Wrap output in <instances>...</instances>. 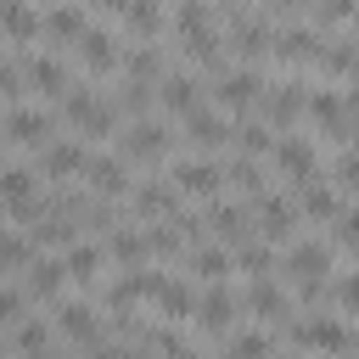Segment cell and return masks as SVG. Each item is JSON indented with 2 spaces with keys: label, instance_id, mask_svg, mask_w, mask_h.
I'll use <instances>...</instances> for the list:
<instances>
[{
  "label": "cell",
  "instance_id": "b9f144b4",
  "mask_svg": "<svg viewBox=\"0 0 359 359\" xmlns=\"http://www.w3.org/2000/svg\"><path fill=\"white\" fill-rule=\"evenodd\" d=\"M146 79H129V90H123V112H146Z\"/></svg>",
  "mask_w": 359,
  "mask_h": 359
},
{
  "label": "cell",
  "instance_id": "d6a6232c",
  "mask_svg": "<svg viewBox=\"0 0 359 359\" xmlns=\"http://www.w3.org/2000/svg\"><path fill=\"white\" fill-rule=\"evenodd\" d=\"M151 247H157L163 258H174V252L185 247V230H174V219H168V224H157V230H151Z\"/></svg>",
  "mask_w": 359,
  "mask_h": 359
},
{
  "label": "cell",
  "instance_id": "7c38bea8",
  "mask_svg": "<svg viewBox=\"0 0 359 359\" xmlns=\"http://www.w3.org/2000/svg\"><path fill=\"white\" fill-rule=\"evenodd\" d=\"M6 135L22 140V146H45V140H50V123H45L39 112H11V118H6Z\"/></svg>",
  "mask_w": 359,
  "mask_h": 359
},
{
  "label": "cell",
  "instance_id": "83f0119b",
  "mask_svg": "<svg viewBox=\"0 0 359 359\" xmlns=\"http://www.w3.org/2000/svg\"><path fill=\"white\" fill-rule=\"evenodd\" d=\"M67 275H73V280H95V275H101V252H95V247H73V252H67Z\"/></svg>",
  "mask_w": 359,
  "mask_h": 359
},
{
  "label": "cell",
  "instance_id": "f546056e",
  "mask_svg": "<svg viewBox=\"0 0 359 359\" xmlns=\"http://www.w3.org/2000/svg\"><path fill=\"white\" fill-rule=\"evenodd\" d=\"M62 325H67L79 342H95V314H90L84 303H67V309H62Z\"/></svg>",
  "mask_w": 359,
  "mask_h": 359
},
{
  "label": "cell",
  "instance_id": "f907efd6",
  "mask_svg": "<svg viewBox=\"0 0 359 359\" xmlns=\"http://www.w3.org/2000/svg\"><path fill=\"white\" fill-rule=\"evenodd\" d=\"M275 11H303V0H275Z\"/></svg>",
  "mask_w": 359,
  "mask_h": 359
},
{
  "label": "cell",
  "instance_id": "5bb4252c",
  "mask_svg": "<svg viewBox=\"0 0 359 359\" xmlns=\"http://www.w3.org/2000/svg\"><path fill=\"white\" fill-rule=\"evenodd\" d=\"M247 303H252V314H258L264 325H269V320H286V309H292V303H286V292H275L264 275H258V286H252V297H247Z\"/></svg>",
  "mask_w": 359,
  "mask_h": 359
},
{
  "label": "cell",
  "instance_id": "ffe728a7",
  "mask_svg": "<svg viewBox=\"0 0 359 359\" xmlns=\"http://www.w3.org/2000/svg\"><path fill=\"white\" fill-rule=\"evenodd\" d=\"M174 208V185H163V180H151V185H140L135 191V213H146V219H157V213H168Z\"/></svg>",
  "mask_w": 359,
  "mask_h": 359
},
{
  "label": "cell",
  "instance_id": "30bf717a",
  "mask_svg": "<svg viewBox=\"0 0 359 359\" xmlns=\"http://www.w3.org/2000/svg\"><path fill=\"white\" fill-rule=\"evenodd\" d=\"M84 180H90V185H95L101 196H118V191L129 185V180H123V163H118V157H90V163H84Z\"/></svg>",
  "mask_w": 359,
  "mask_h": 359
},
{
  "label": "cell",
  "instance_id": "9a60e30c",
  "mask_svg": "<svg viewBox=\"0 0 359 359\" xmlns=\"http://www.w3.org/2000/svg\"><path fill=\"white\" fill-rule=\"evenodd\" d=\"M258 230H264L269 247L286 241V236H292V208H286V202H264V208H258Z\"/></svg>",
  "mask_w": 359,
  "mask_h": 359
},
{
  "label": "cell",
  "instance_id": "f35d334b",
  "mask_svg": "<svg viewBox=\"0 0 359 359\" xmlns=\"http://www.w3.org/2000/svg\"><path fill=\"white\" fill-rule=\"evenodd\" d=\"M325 67H331V73H353V67H359V50H353V45H337V50H325Z\"/></svg>",
  "mask_w": 359,
  "mask_h": 359
},
{
  "label": "cell",
  "instance_id": "ba28073f",
  "mask_svg": "<svg viewBox=\"0 0 359 359\" xmlns=\"http://www.w3.org/2000/svg\"><path fill=\"white\" fill-rule=\"evenodd\" d=\"M28 84L45 90V95H67V67H62L56 56H34V62H28Z\"/></svg>",
  "mask_w": 359,
  "mask_h": 359
},
{
  "label": "cell",
  "instance_id": "52a82bcc",
  "mask_svg": "<svg viewBox=\"0 0 359 359\" xmlns=\"http://www.w3.org/2000/svg\"><path fill=\"white\" fill-rule=\"evenodd\" d=\"M174 185H180V191H191V196H213V191L224 185V168H213V163H180Z\"/></svg>",
  "mask_w": 359,
  "mask_h": 359
},
{
  "label": "cell",
  "instance_id": "7a4b0ae2",
  "mask_svg": "<svg viewBox=\"0 0 359 359\" xmlns=\"http://www.w3.org/2000/svg\"><path fill=\"white\" fill-rule=\"evenodd\" d=\"M163 151H168V129H163V123H135V129H123V157L157 163Z\"/></svg>",
  "mask_w": 359,
  "mask_h": 359
},
{
  "label": "cell",
  "instance_id": "ab89813d",
  "mask_svg": "<svg viewBox=\"0 0 359 359\" xmlns=\"http://www.w3.org/2000/svg\"><path fill=\"white\" fill-rule=\"evenodd\" d=\"M337 241L359 252V208H353V213H337Z\"/></svg>",
  "mask_w": 359,
  "mask_h": 359
},
{
  "label": "cell",
  "instance_id": "e0dca14e",
  "mask_svg": "<svg viewBox=\"0 0 359 359\" xmlns=\"http://www.w3.org/2000/svg\"><path fill=\"white\" fill-rule=\"evenodd\" d=\"M39 34H50V39H79V34H84V17H79V6H56V11L39 22Z\"/></svg>",
  "mask_w": 359,
  "mask_h": 359
},
{
  "label": "cell",
  "instance_id": "277c9868",
  "mask_svg": "<svg viewBox=\"0 0 359 359\" xmlns=\"http://www.w3.org/2000/svg\"><path fill=\"white\" fill-rule=\"evenodd\" d=\"M264 107H269V129H292V123L309 112V95H303V84H280Z\"/></svg>",
  "mask_w": 359,
  "mask_h": 359
},
{
  "label": "cell",
  "instance_id": "681fc988",
  "mask_svg": "<svg viewBox=\"0 0 359 359\" xmlns=\"http://www.w3.org/2000/svg\"><path fill=\"white\" fill-rule=\"evenodd\" d=\"M348 112L359 118V79H353V90H348Z\"/></svg>",
  "mask_w": 359,
  "mask_h": 359
},
{
  "label": "cell",
  "instance_id": "4fadbf2b",
  "mask_svg": "<svg viewBox=\"0 0 359 359\" xmlns=\"http://www.w3.org/2000/svg\"><path fill=\"white\" fill-rule=\"evenodd\" d=\"M62 269H67V264H56V258H28V292H34V297H56Z\"/></svg>",
  "mask_w": 359,
  "mask_h": 359
},
{
  "label": "cell",
  "instance_id": "4dcf8cb0",
  "mask_svg": "<svg viewBox=\"0 0 359 359\" xmlns=\"http://www.w3.org/2000/svg\"><path fill=\"white\" fill-rule=\"evenodd\" d=\"M303 213H309V219H331V213H337V196H331L325 185H303Z\"/></svg>",
  "mask_w": 359,
  "mask_h": 359
},
{
  "label": "cell",
  "instance_id": "1f68e13d",
  "mask_svg": "<svg viewBox=\"0 0 359 359\" xmlns=\"http://www.w3.org/2000/svg\"><path fill=\"white\" fill-rule=\"evenodd\" d=\"M236 135H241V151H247V157H258V151H269V146H275V135H269L264 123H241Z\"/></svg>",
  "mask_w": 359,
  "mask_h": 359
},
{
  "label": "cell",
  "instance_id": "f5cc1de1",
  "mask_svg": "<svg viewBox=\"0 0 359 359\" xmlns=\"http://www.w3.org/2000/svg\"><path fill=\"white\" fill-rule=\"evenodd\" d=\"M224 6H230V17H236V6H241V0H224Z\"/></svg>",
  "mask_w": 359,
  "mask_h": 359
},
{
  "label": "cell",
  "instance_id": "816d5d0a",
  "mask_svg": "<svg viewBox=\"0 0 359 359\" xmlns=\"http://www.w3.org/2000/svg\"><path fill=\"white\" fill-rule=\"evenodd\" d=\"M101 6H118V11H123V6H129V0H101Z\"/></svg>",
  "mask_w": 359,
  "mask_h": 359
},
{
  "label": "cell",
  "instance_id": "60d3db41",
  "mask_svg": "<svg viewBox=\"0 0 359 359\" xmlns=\"http://www.w3.org/2000/svg\"><path fill=\"white\" fill-rule=\"evenodd\" d=\"M314 17H320V22H348V17H353V0H320Z\"/></svg>",
  "mask_w": 359,
  "mask_h": 359
},
{
  "label": "cell",
  "instance_id": "f1b7e54d",
  "mask_svg": "<svg viewBox=\"0 0 359 359\" xmlns=\"http://www.w3.org/2000/svg\"><path fill=\"white\" fill-rule=\"evenodd\" d=\"M157 303H163V314H168V320H185V314H191V292H185V286H174V280H163V286H157Z\"/></svg>",
  "mask_w": 359,
  "mask_h": 359
},
{
  "label": "cell",
  "instance_id": "7bdbcfd3",
  "mask_svg": "<svg viewBox=\"0 0 359 359\" xmlns=\"http://www.w3.org/2000/svg\"><path fill=\"white\" fill-rule=\"evenodd\" d=\"M230 348H236V353H264V348H275V337H264V331H252V337H236Z\"/></svg>",
  "mask_w": 359,
  "mask_h": 359
},
{
  "label": "cell",
  "instance_id": "d6986e66",
  "mask_svg": "<svg viewBox=\"0 0 359 359\" xmlns=\"http://www.w3.org/2000/svg\"><path fill=\"white\" fill-rule=\"evenodd\" d=\"M191 140L213 151V146H224V140H230V123H224V118H213V112H191Z\"/></svg>",
  "mask_w": 359,
  "mask_h": 359
},
{
  "label": "cell",
  "instance_id": "7402d4cb",
  "mask_svg": "<svg viewBox=\"0 0 359 359\" xmlns=\"http://www.w3.org/2000/svg\"><path fill=\"white\" fill-rule=\"evenodd\" d=\"M275 50H280V56H286V62H309V56H314V50H320V39H314V34H309V28H286V34H280V39H275Z\"/></svg>",
  "mask_w": 359,
  "mask_h": 359
},
{
  "label": "cell",
  "instance_id": "44dd1931",
  "mask_svg": "<svg viewBox=\"0 0 359 359\" xmlns=\"http://www.w3.org/2000/svg\"><path fill=\"white\" fill-rule=\"evenodd\" d=\"M292 342H303V348H348V337H342L331 320H309V325H297Z\"/></svg>",
  "mask_w": 359,
  "mask_h": 359
},
{
  "label": "cell",
  "instance_id": "d4e9b609",
  "mask_svg": "<svg viewBox=\"0 0 359 359\" xmlns=\"http://www.w3.org/2000/svg\"><path fill=\"white\" fill-rule=\"evenodd\" d=\"M146 252H151L146 236H135V230H118V236H112V258H118V264L135 269V264H146Z\"/></svg>",
  "mask_w": 359,
  "mask_h": 359
},
{
  "label": "cell",
  "instance_id": "2e32d148",
  "mask_svg": "<svg viewBox=\"0 0 359 359\" xmlns=\"http://www.w3.org/2000/svg\"><path fill=\"white\" fill-rule=\"evenodd\" d=\"M0 28H6L11 39H34V34H39V22H34V11H28L22 0H0Z\"/></svg>",
  "mask_w": 359,
  "mask_h": 359
},
{
  "label": "cell",
  "instance_id": "3957f363",
  "mask_svg": "<svg viewBox=\"0 0 359 359\" xmlns=\"http://www.w3.org/2000/svg\"><path fill=\"white\" fill-rule=\"evenodd\" d=\"M286 264H292V275H297V280L309 286V297H314V292H320V280H325V269H331V252H325V247H314V241H303V247H292V258H286Z\"/></svg>",
  "mask_w": 359,
  "mask_h": 359
},
{
  "label": "cell",
  "instance_id": "c3c4849f",
  "mask_svg": "<svg viewBox=\"0 0 359 359\" xmlns=\"http://www.w3.org/2000/svg\"><path fill=\"white\" fill-rule=\"evenodd\" d=\"M337 297H342V309H359V275H353V280H342V286H337Z\"/></svg>",
  "mask_w": 359,
  "mask_h": 359
},
{
  "label": "cell",
  "instance_id": "4316f807",
  "mask_svg": "<svg viewBox=\"0 0 359 359\" xmlns=\"http://www.w3.org/2000/svg\"><path fill=\"white\" fill-rule=\"evenodd\" d=\"M123 17H129V28H135V34H157V22H163V17H157V0H129V6H123Z\"/></svg>",
  "mask_w": 359,
  "mask_h": 359
},
{
  "label": "cell",
  "instance_id": "484cf974",
  "mask_svg": "<svg viewBox=\"0 0 359 359\" xmlns=\"http://www.w3.org/2000/svg\"><path fill=\"white\" fill-rule=\"evenodd\" d=\"M84 163H90V157H84L79 146H45V168H50V174H79Z\"/></svg>",
  "mask_w": 359,
  "mask_h": 359
},
{
  "label": "cell",
  "instance_id": "74e56055",
  "mask_svg": "<svg viewBox=\"0 0 359 359\" xmlns=\"http://www.w3.org/2000/svg\"><path fill=\"white\" fill-rule=\"evenodd\" d=\"M230 180H236L241 191H258V185H264V180H258V163H252V157H236V163H230Z\"/></svg>",
  "mask_w": 359,
  "mask_h": 359
},
{
  "label": "cell",
  "instance_id": "8d00e7d4",
  "mask_svg": "<svg viewBox=\"0 0 359 359\" xmlns=\"http://www.w3.org/2000/svg\"><path fill=\"white\" fill-rule=\"evenodd\" d=\"M157 50H129V79H157Z\"/></svg>",
  "mask_w": 359,
  "mask_h": 359
},
{
  "label": "cell",
  "instance_id": "d590c367",
  "mask_svg": "<svg viewBox=\"0 0 359 359\" xmlns=\"http://www.w3.org/2000/svg\"><path fill=\"white\" fill-rule=\"evenodd\" d=\"M17 264H28V241L22 236H0V269H17Z\"/></svg>",
  "mask_w": 359,
  "mask_h": 359
},
{
  "label": "cell",
  "instance_id": "ee69618b",
  "mask_svg": "<svg viewBox=\"0 0 359 359\" xmlns=\"http://www.w3.org/2000/svg\"><path fill=\"white\" fill-rule=\"evenodd\" d=\"M0 320H22V292L0 286Z\"/></svg>",
  "mask_w": 359,
  "mask_h": 359
},
{
  "label": "cell",
  "instance_id": "603a6c76",
  "mask_svg": "<svg viewBox=\"0 0 359 359\" xmlns=\"http://www.w3.org/2000/svg\"><path fill=\"white\" fill-rule=\"evenodd\" d=\"M208 224H213L219 241H247V213H241V208H213Z\"/></svg>",
  "mask_w": 359,
  "mask_h": 359
},
{
  "label": "cell",
  "instance_id": "5b68a950",
  "mask_svg": "<svg viewBox=\"0 0 359 359\" xmlns=\"http://www.w3.org/2000/svg\"><path fill=\"white\" fill-rule=\"evenodd\" d=\"M275 163H280V174L286 180H314V146H303V140H275Z\"/></svg>",
  "mask_w": 359,
  "mask_h": 359
},
{
  "label": "cell",
  "instance_id": "f6af8a7d",
  "mask_svg": "<svg viewBox=\"0 0 359 359\" xmlns=\"http://www.w3.org/2000/svg\"><path fill=\"white\" fill-rule=\"evenodd\" d=\"M337 180H342L348 191H359V151H348V157L337 163Z\"/></svg>",
  "mask_w": 359,
  "mask_h": 359
},
{
  "label": "cell",
  "instance_id": "8fae6325",
  "mask_svg": "<svg viewBox=\"0 0 359 359\" xmlns=\"http://www.w3.org/2000/svg\"><path fill=\"white\" fill-rule=\"evenodd\" d=\"M230 34H236V50L241 56H264L275 45V28L269 22H230Z\"/></svg>",
  "mask_w": 359,
  "mask_h": 359
},
{
  "label": "cell",
  "instance_id": "6da1fadb",
  "mask_svg": "<svg viewBox=\"0 0 359 359\" xmlns=\"http://www.w3.org/2000/svg\"><path fill=\"white\" fill-rule=\"evenodd\" d=\"M258 90H264V79H258L252 67H241V73H219V84H213V101H219L224 112H247V107L258 101Z\"/></svg>",
  "mask_w": 359,
  "mask_h": 359
},
{
  "label": "cell",
  "instance_id": "8992f818",
  "mask_svg": "<svg viewBox=\"0 0 359 359\" xmlns=\"http://www.w3.org/2000/svg\"><path fill=\"white\" fill-rule=\"evenodd\" d=\"M73 45H79V62H84L90 73H107V67L118 62V50H112V39H107L101 28H84V34L73 39Z\"/></svg>",
  "mask_w": 359,
  "mask_h": 359
},
{
  "label": "cell",
  "instance_id": "7dc6e473",
  "mask_svg": "<svg viewBox=\"0 0 359 359\" xmlns=\"http://www.w3.org/2000/svg\"><path fill=\"white\" fill-rule=\"evenodd\" d=\"M17 90H22V73L11 62H0V95H17Z\"/></svg>",
  "mask_w": 359,
  "mask_h": 359
},
{
  "label": "cell",
  "instance_id": "cb8c5ba5",
  "mask_svg": "<svg viewBox=\"0 0 359 359\" xmlns=\"http://www.w3.org/2000/svg\"><path fill=\"white\" fill-rule=\"evenodd\" d=\"M230 320H236V297H230V292H208V297H202V325H208V331H224Z\"/></svg>",
  "mask_w": 359,
  "mask_h": 359
},
{
  "label": "cell",
  "instance_id": "836d02e7",
  "mask_svg": "<svg viewBox=\"0 0 359 359\" xmlns=\"http://www.w3.org/2000/svg\"><path fill=\"white\" fill-rule=\"evenodd\" d=\"M230 269V252H219V247H208V252H196V275L202 280H219Z\"/></svg>",
  "mask_w": 359,
  "mask_h": 359
},
{
  "label": "cell",
  "instance_id": "e575fe53",
  "mask_svg": "<svg viewBox=\"0 0 359 359\" xmlns=\"http://www.w3.org/2000/svg\"><path fill=\"white\" fill-rule=\"evenodd\" d=\"M241 269L258 280V275H269V269H275V252H269V247H247V252H241Z\"/></svg>",
  "mask_w": 359,
  "mask_h": 359
},
{
  "label": "cell",
  "instance_id": "9c48e42d",
  "mask_svg": "<svg viewBox=\"0 0 359 359\" xmlns=\"http://www.w3.org/2000/svg\"><path fill=\"white\" fill-rule=\"evenodd\" d=\"M309 118H314V123H320L325 135H353V123H348L342 101H337V95H325V90H320V95L309 101Z\"/></svg>",
  "mask_w": 359,
  "mask_h": 359
},
{
  "label": "cell",
  "instance_id": "bcb514c9",
  "mask_svg": "<svg viewBox=\"0 0 359 359\" xmlns=\"http://www.w3.org/2000/svg\"><path fill=\"white\" fill-rule=\"evenodd\" d=\"M17 348H50V331H45V325H22Z\"/></svg>",
  "mask_w": 359,
  "mask_h": 359
},
{
  "label": "cell",
  "instance_id": "ac0fdd59",
  "mask_svg": "<svg viewBox=\"0 0 359 359\" xmlns=\"http://www.w3.org/2000/svg\"><path fill=\"white\" fill-rule=\"evenodd\" d=\"M163 101H168L174 112H196V79H191V73H168V79H163Z\"/></svg>",
  "mask_w": 359,
  "mask_h": 359
}]
</instances>
